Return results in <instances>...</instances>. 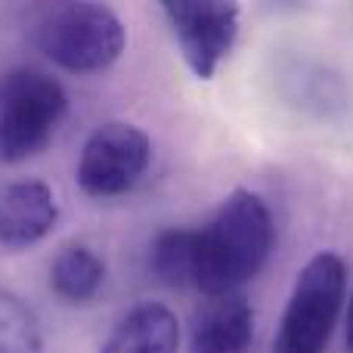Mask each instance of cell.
Returning <instances> with one entry per match:
<instances>
[{
  "label": "cell",
  "instance_id": "6da1fadb",
  "mask_svg": "<svg viewBox=\"0 0 353 353\" xmlns=\"http://www.w3.org/2000/svg\"><path fill=\"white\" fill-rule=\"evenodd\" d=\"M276 245L270 205L251 189H232L201 230H195L192 285L205 298L242 292L263 267Z\"/></svg>",
  "mask_w": 353,
  "mask_h": 353
},
{
  "label": "cell",
  "instance_id": "7a4b0ae2",
  "mask_svg": "<svg viewBox=\"0 0 353 353\" xmlns=\"http://www.w3.org/2000/svg\"><path fill=\"white\" fill-rule=\"evenodd\" d=\"M68 112L59 78L37 65H16L0 74V159L19 165L53 140Z\"/></svg>",
  "mask_w": 353,
  "mask_h": 353
},
{
  "label": "cell",
  "instance_id": "3957f363",
  "mask_svg": "<svg viewBox=\"0 0 353 353\" xmlns=\"http://www.w3.org/2000/svg\"><path fill=\"white\" fill-rule=\"evenodd\" d=\"M124 22L109 3H59L37 22V47L53 65L72 74H97L124 53Z\"/></svg>",
  "mask_w": 353,
  "mask_h": 353
},
{
  "label": "cell",
  "instance_id": "277c9868",
  "mask_svg": "<svg viewBox=\"0 0 353 353\" xmlns=\"http://www.w3.org/2000/svg\"><path fill=\"white\" fill-rule=\"evenodd\" d=\"M344 292L347 270L341 257L332 251L310 257L292 285L273 353H323L335 332Z\"/></svg>",
  "mask_w": 353,
  "mask_h": 353
},
{
  "label": "cell",
  "instance_id": "5b68a950",
  "mask_svg": "<svg viewBox=\"0 0 353 353\" xmlns=\"http://www.w3.org/2000/svg\"><path fill=\"white\" fill-rule=\"evenodd\" d=\"M152 161V140L130 121H105L81 146L78 186L90 199H118L137 189Z\"/></svg>",
  "mask_w": 353,
  "mask_h": 353
},
{
  "label": "cell",
  "instance_id": "8992f818",
  "mask_svg": "<svg viewBox=\"0 0 353 353\" xmlns=\"http://www.w3.org/2000/svg\"><path fill=\"white\" fill-rule=\"evenodd\" d=\"M161 12H165L180 56L192 68V74L201 81H211L220 62L236 47L242 10L236 3H223V0H192V3L171 0V3H161Z\"/></svg>",
  "mask_w": 353,
  "mask_h": 353
},
{
  "label": "cell",
  "instance_id": "52a82bcc",
  "mask_svg": "<svg viewBox=\"0 0 353 353\" xmlns=\"http://www.w3.org/2000/svg\"><path fill=\"white\" fill-rule=\"evenodd\" d=\"M59 220L53 189L43 180H16L0 192V245L22 251L53 232Z\"/></svg>",
  "mask_w": 353,
  "mask_h": 353
},
{
  "label": "cell",
  "instance_id": "ba28073f",
  "mask_svg": "<svg viewBox=\"0 0 353 353\" xmlns=\"http://www.w3.org/2000/svg\"><path fill=\"white\" fill-rule=\"evenodd\" d=\"M254 338V307L242 292L211 294L195 310L189 353H248Z\"/></svg>",
  "mask_w": 353,
  "mask_h": 353
},
{
  "label": "cell",
  "instance_id": "9c48e42d",
  "mask_svg": "<svg viewBox=\"0 0 353 353\" xmlns=\"http://www.w3.org/2000/svg\"><path fill=\"white\" fill-rule=\"evenodd\" d=\"M180 350V323L161 301H143L130 307L99 353H176Z\"/></svg>",
  "mask_w": 353,
  "mask_h": 353
},
{
  "label": "cell",
  "instance_id": "30bf717a",
  "mask_svg": "<svg viewBox=\"0 0 353 353\" xmlns=\"http://www.w3.org/2000/svg\"><path fill=\"white\" fill-rule=\"evenodd\" d=\"M105 285V261L84 242H68L50 263V288L62 304L84 307L99 298Z\"/></svg>",
  "mask_w": 353,
  "mask_h": 353
},
{
  "label": "cell",
  "instance_id": "8fae6325",
  "mask_svg": "<svg viewBox=\"0 0 353 353\" xmlns=\"http://www.w3.org/2000/svg\"><path fill=\"white\" fill-rule=\"evenodd\" d=\"M149 270L171 288L192 285L195 276V230L168 226L149 245Z\"/></svg>",
  "mask_w": 353,
  "mask_h": 353
},
{
  "label": "cell",
  "instance_id": "7c38bea8",
  "mask_svg": "<svg viewBox=\"0 0 353 353\" xmlns=\"http://www.w3.org/2000/svg\"><path fill=\"white\" fill-rule=\"evenodd\" d=\"M0 353H43V335L34 313L19 294L0 285Z\"/></svg>",
  "mask_w": 353,
  "mask_h": 353
},
{
  "label": "cell",
  "instance_id": "4fadbf2b",
  "mask_svg": "<svg viewBox=\"0 0 353 353\" xmlns=\"http://www.w3.org/2000/svg\"><path fill=\"white\" fill-rule=\"evenodd\" d=\"M347 353H353V294H350V307H347Z\"/></svg>",
  "mask_w": 353,
  "mask_h": 353
}]
</instances>
